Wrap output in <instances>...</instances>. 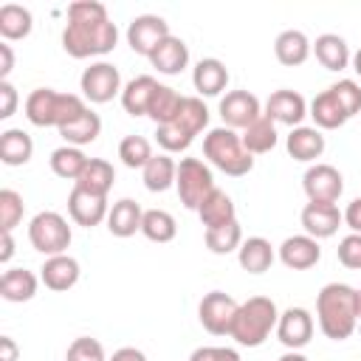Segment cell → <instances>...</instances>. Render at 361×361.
I'll use <instances>...</instances> for the list:
<instances>
[{"instance_id": "6da1fadb", "label": "cell", "mask_w": 361, "mask_h": 361, "mask_svg": "<svg viewBox=\"0 0 361 361\" xmlns=\"http://www.w3.org/2000/svg\"><path fill=\"white\" fill-rule=\"evenodd\" d=\"M118 42V28L110 23L107 8L96 0H76L68 6V25L62 31V48L73 59L110 54Z\"/></svg>"}, {"instance_id": "7a4b0ae2", "label": "cell", "mask_w": 361, "mask_h": 361, "mask_svg": "<svg viewBox=\"0 0 361 361\" xmlns=\"http://www.w3.org/2000/svg\"><path fill=\"white\" fill-rule=\"evenodd\" d=\"M316 316L319 327L327 338L344 341L353 336L358 316H355V288L344 282H330L316 296Z\"/></svg>"}, {"instance_id": "3957f363", "label": "cell", "mask_w": 361, "mask_h": 361, "mask_svg": "<svg viewBox=\"0 0 361 361\" xmlns=\"http://www.w3.org/2000/svg\"><path fill=\"white\" fill-rule=\"evenodd\" d=\"M276 322H279V310H276L274 299L251 296V299H245L240 305L228 336L240 347H259L271 336V330H276Z\"/></svg>"}, {"instance_id": "277c9868", "label": "cell", "mask_w": 361, "mask_h": 361, "mask_svg": "<svg viewBox=\"0 0 361 361\" xmlns=\"http://www.w3.org/2000/svg\"><path fill=\"white\" fill-rule=\"evenodd\" d=\"M203 155L226 175L240 178L254 169V155L243 147V138L231 127H214L203 138Z\"/></svg>"}, {"instance_id": "5b68a950", "label": "cell", "mask_w": 361, "mask_h": 361, "mask_svg": "<svg viewBox=\"0 0 361 361\" xmlns=\"http://www.w3.org/2000/svg\"><path fill=\"white\" fill-rule=\"evenodd\" d=\"M28 240H31V245L39 254L56 257V254H65L68 251L73 234H71L68 220L59 212H39L28 223Z\"/></svg>"}, {"instance_id": "8992f818", "label": "cell", "mask_w": 361, "mask_h": 361, "mask_svg": "<svg viewBox=\"0 0 361 361\" xmlns=\"http://www.w3.org/2000/svg\"><path fill=\"white\" fill-rule=\"evenodd\" d=\"M175 189L178 197L186 209L197 212V206L212 195L214 189V178L212 169L200 161V158H180L178 164V175H175Z\"/></svg>"}, {"instance_id": "52a82bcc", "label": "cell", "mask_w": 361, "mask_h": 361, "mask_svg": "<svg viewBox=\"0 0 361 361\" xmlns=\"http://www.w3.org/2000/svg\"><path fill=\"white\" fill-rule=\"evenodd\" d=\"M237 310H240V305L234 302V296H228V293H223V290H212V293H206V296L200 299V305H197V319H200V324H203L212 336H228Z\"/></svg>"}, {"instance_id": "ba28073f", "label": "cell", "mask_w": 361, "mask_h": 361, "mask_svg": "<svg viewBox=\"0 0 361 361\" xmlns=\"http://www.w3.org/2000/svg\"><path fill=\"white\" fill-rule=\"evenodd\" d=\"M79 85H82L85 99L93 102V104H104V102H110L116 93L124 90V87H121L118 68L110 65V62H93L90 68H85Z\"/></svg>"}, {"instance_id": "9c48e42d", "label": "cell", "mask_w": 361, "mask_h": 361, "mask_svg": "<svg viewBox=\"0 0 361 361\" xmlns=\"http://www.w3.org/2000/svg\"><path fill=\"white\" fill-rule=\"evenodd\" d=\"M166 37H169V23L158 14H138L127 25V45L141 56H152V51Z\"/></svg>"}, {"instance_id": "30bf717a", "label": "cell", "mask_w": 361, "mask_h": 361, "mask_svg": "<svg viewBox=\"0 0 361 361\" xmlns=\"http://www.w3.org/2000/svg\"><path fill=\"white\" fill-rule=\"evenodd\" d=\"M302 186H305V195L310 197V203H336L344 192V178L330 164H313L305 172Z\"/></svg>"}, {"instance_id": "8fae6325", "label": "cell", "mask_w": 361, "mask_h": 361, "mask_svg": "<svg viewBox=\"0 0 361 361\" xmlns=\"http://www.w3.org/2000/svg\"><path fill=\"white\" fill-rule=\"evenodd\" d=\"M262 116L259 99L248 90H231L220 99V118L226 121V127L231 130H245L251 127L257 118Z\"/></svg>"}, {"instance_id": "7c38bea8", "label": "cell", "mask_w": 361, "mask_h": 361, "mask_svg": "<svg viewBox=\"0 0 361 361\" xmlns=\"http://www.w3.org/2000/svg\"><path fill=\"white\" fill-rule=\"evenodd\" d=\"M276 338L288 350H302L313 338V316L305 307H288L279 313L276 322Z\"/></svg>"}, {"instance_id": "4fadbf2b", "label": "cell", "mask_w": 361, "mask_h": 361, "mask_svg": "<svg viewBox=\"0 0 361 361\" xmlns=\"http://www.w3.org/2000/svg\"><path fill=\"white\" fill-rule=\"evenodd\" d=\"M265 116L274 124L302 127V118L307 116V102L296 90H274L265 102Z\"/></svg>"}, {"instance_id": "5bb4252c", "label": "cell", "mask_w": 361, "mask_h": 361, "mask_svg": "<svg viewBox=\"0 0 361 361\" xmlns=\"http://www.w3.org/2000/svg\"><path fill=\"white\" fill-rule=\"evenodd\" d=\"M68 212H71V220L76 226L93 228L102 220H107L110 209H107V197H99V195H90V192L73 186L71 195H68Z\"/></svg>"}, {"instance_id": "9a60e30c", "label": "cell", "mask_w": 361, "mask_h": 361, "mask_svg": "<svg viewBox=\"0 0 361 361\" xmlns=\"http://www.w3.org/2000/svg\"><path fill=\"white\" fill-rule=\"evenodd\" d=\"M344 214L338 212L336 203H307L302 209V226H305V234L313 237V240H324V237H333L341 226Z\"/></svg>"}, {"instance_id": "2e32d148", "label": "cell", "mask_w": 361, "mask_h": 361, "mask_svg": "<svg viewBox=\"0 0 361 361\" xmlns=\"http://www.w3.org/2000/svg\"><path fill=\"white\" fill-rule=\"evenodd\" d=\"M279 259L290 271H307L322 259L319 240H313L307 234H293L279 245Z\"/></svg>"}, {"instance_id": "e0dca14e", "label": "cell", "mask_w": 361, "mask_h": 361, "mask_svg": "<svg viewBox=\"0 0 361 361\" xmlns=\"http://www.w3.org/2000/svg\"><path fill=\"white\" fill-rule=\"evenodd\" d=\"M39 279L48 290H71L76 282H79V262L68 254H56V257H48L45 265L39 268Z\"/></svg>"}, {"instance_id": "ac0fdd59", "label": "cell", "mask_w": 361, "mask_h": 361, "mask_svg": "<svg viewBox=\"0 0 361 361\" xmlns=\"http://www.w3.org/2000/svg\"><path fill=\"white\" fill-rule=\"evenodd\" d=\"M149 62H152V68H155L158 73L175 76V73H180V71L189 65V48H186V42H183L180 37H172V34H169V37L152 51Z\"/></svg>"}, {"instance_id": "d6986e66", "label": "cell", "mask_w": 361, "mask_h": 361, "mask_svg": "<svg viewBox=\"0 0 361 361\" xmlns=\"http://www.w3.org/2000/svg\"><path fill=\"white\" fill-rule=\"evenodd\" d=\"M141 220H144L141 206L133 197H121L107 212V231L113 237H133L135 231H141Z\"/></svg>"}, {"instance_id": "ffe728a7", "label": "cell", "mask_w": 361, "mask_h": 361, "mask_svg": "<svg viewBox=\"0 0 361 361\" xmlns=\"http://www.w3.org/2000/svg\"><path fill=\"white\" fill-rule=\"evenodd\" d=\"M192 85L200 96H217L220 90H226L228 85V71L220 59L209 56V59H200L192 71Z\"/></svg>"}, {"instance_id": "44dd1931", "label": "cell", "mask_w": 361, "mask_h": 361, "mask_svg": "<svg viewBox=\"0 0 361 361\" xmlns=\"http://www.w3.org/2000/svg\"><path fill=\"white\" fill-rule=\"evenodd\" d=\"M285 147L293 161H316L324 152V135L316 127H293L285 138Z\"/></svg>"}, {"instance_id": "7402d4cb", "label": "cell", "mask_w": 361, "mask_h": 361, "mask_svg": "<svg viewBox=\"0 0 361 361\" xmlns=\"http://www.w3.org/2000/svg\"><path fill=\"white\" fill-rule=\"evenodd\" d=\"M155 87H158V82H155L149 73H141V76L130 79V82L124 85V90H121V107H124L130 116H147Z\"/></svg>"}, {"instance_id": "603a6c76", "label": "cell", "mask_w": 361, "mask_h": 361, "mask_svg": "<svg viewBox=\"0 0 361 361\" xmlns=\"http://www.w3.org/2000/svg\"><path fill=\"white\" fill-rule=\"evenodd\" d=\"M274 54L282 65L288 68H296L302 65L307 56H310V39L305 37V31H296V28H288L282 31L276 39H274Z\"/></svg>"}, {"instance_id": "cb8c5ba5", "label": "cell", "mask_w": 361, "mask_h": 361, "mask_svg": "<svg viewBox=\"0 0 361 361\" xmlns=\"http://www.w3.org/2000/svg\"><path fill=\"white\" fill-rule=\"evenodd\" d=\"M113 180H116L113 164H107L104 158H90L87 166L82 169V175L76 178V186L85 189V192H90V195L107 197V192L113 189Z\"/></svg>"}, {"instance_id": "d4e9b609", "label": "cell", "mask_w": 361, "mask_h": 361, "mask_svg": "<svg viewBox=\"0 0 361 361\" xmlns=\"http://www.w3.org/2000/svg\"><path fill=\"white\" fill-rule=\"evenodd\" d=\"M197 217L206 228H217V226H226L231 220H237V212H234V203L231 197L223 192V189H212V195L197 206Z\"/></svg>"}, {"instance_id": "484cf974", "label": "cell", "mask_w": 361, "mask_h": 361, "mask_svg": "<svg viewBox=\"0 0 361 361\" xmlns=\"http://www.w3.org/2000/svg\"><path fill=\"white\" fill-rule=\"evenodd\" d=\"M237 259L240 268L248 274H265L274 265V248L265 237H248L243 240V245L237 248Z\"/></svg>"}, {"instance_id": "4316f807", "label": "cell", "mask_w": 361, "mask_h": 361, "mask_svg": "<svg viewBox=\"0 0 361 361\" xmlns=\"http://www.w3.org/2000/svg\"><path fill=\"white\" fill-rule=\"evenodd\" d=\"M313 54L322 62V68H327V71H344L350 65V59H353L344 37H338V34H322V37H316Z\"/></svg>"}, {"instance_id": "83f0119b", "label": "cell", "mask_w": 361, "mask_h": 361, "mask_svg": "<svg viewBox=\"0 0 361 361\" xmlns=\"http://www.w3.org/2000/svg\"><path fill=\"white\" fill-rule=\"evenodd\" d=\"M34 155V141L25 130H6L0 133V161L6 166H23Z\"/></svg>"}, {"instance_id": "f1b7e54d", "label": "cell", "mask_w": 361, "mask_h": 361, "mask_svg": "<svg viewBox=\"0 0 361 361\" xmlns=\"http://www.w3.org/2000/svg\"><path fill=\"white\" fill-rule=\"evenodd\" d=\"M37 293V276L25 268H8L0 276V296L6 302H28Z\"/></svg>"}, {"instance_id": "f546056e", "label": "cell", "mask_w": 361, "mask_h": 361, "mask_svg": "<svg viewBox=\"0 0 361 361\" xmlns=\"http://www.w3.org/2000/svg\"><path fill=\"white\" fill-rule=\"evenodd\" d=\"M56 90L51 87H37L28 93L25 99V118L34 127H54V116H56Z\"/></svg>"}, {"instance_id": "4dcf8cb0", "label": "cell", "mask_w": 361, "mask_h": 361, "mask_svg": "<svg viewBox=\"0 0 361 361\" xmlns=\"http://www.w3.org/2000/svg\"><path fill=\"white\" fill-rule=\"evenodd\" d=\"M34 28V17L25 6H17V3H6L0 6V37L8 42V39H25Z\"/></svg>"}, {"instance_id": "1f68e13d", "label": "cell", "mask_w": 361, "mask_h": 361, "mask_svg": "<svg viewBox=\"0 0 361 361\" xmlns=\"http://www.w3.org/2000/svg\"><path fill=\"white\" fill-rule=\"evenodd\" d=\"M180 104H183V96H180L175 87H169V85H158L155 93H152V102H149L147 116L161 127V124H169V121L178 118Z\"/></svg>"}, {"instance_id": "d6a6232c", "label": "cell", "mask_w": 361, "mask_h": 361, "mask_svg": "<svg viewBox=\"0 0 361 361\" xmlns=\"http://www.w3.org/2000/svg\"><path fill=\"white\" fill-rule=\"evenodd\" d=\"M243 147L251 152V155H262V152H271L274 147H276V124L262 113L251 127H245L243 130Z\"/></svg>"}, {"instance_id": "836d02e7", "label": "cell", "mask_w": 361, "mask_h": 361, "mask_svg": "<svg viewBox=\"0 0 361 361\" xmlns=\"http://www.w3.org/2000/svg\"><path fill=\"white\" fill-rule=\"evenodd\" d=\"M310 116H313L316 127H322V130H336V127H341V124L347 121V113L341 110V104H338V99L333 96L330 87L322 90V93L310 102Z\"/></svg>"}, {"instance_id": "e575fe53", "label": "cell", "mask_w": 361, "mask_h": 361, "mask_svg": "<svg viewBox=\"0 0 361 361\" xmlns=\"http://www.w3.org/2000/svg\"><path fill=\"white\" fill-rule=\"evenodd\" d=\"M144 172V186L149 192H166L169 186H175V175H178V164L161 152V155H152L149 164L141 169Z\"/></svg>"}, {"instance_id": "d590c367", "label": "cell", "mask_w": 361, "mask_h": 361, "mask_svg": "<svg viewBox=\"0 0 361 361\" xmlns=\"http://www.w3.org/2000/svg\"><path fill=\"white\" fill-rule=\"evenodd\" d=\"M102 133V118L87 107V113H82L76 121L59 127V135L71 144V147H85V144H93Z\"/></svg>"}, {"instance_id": "8d00e7d4", "label": "cell", "mask_w": 361, "mask_h": 361, "mask_svg": "<svg viewBox=\"0 0 361 361\" xmlns=\"http://www.w3.org/2000/svg\"><path fill=\"white\" fill-rule=\"evenodd\" d=\"M87 161L90 158L79 147H71V144H65V147H59V149L51 152V169H54V175H59L65 180H73V183L82 175V169L87 166Z\"/></svg>"}, {"instance_id": "74e56055", "label": "cell", "mask_w": 361, "mask_h": 361, "mask_svg": "<svg viewBox=\"0 0 361 361\" xmlns=\"http://www.w3.org/2000/svg\"><path fill=\"white\" fill-rule=\"evenodd\" d=\"M141 234L152 243H169L175 240L178 234V226H175V217L164 209H149L144 212V220H141Z\"/></svg>"}, {"instance_id": "f35d334b", "label": "cell", "mask_w": 361, "mask_h": 361, "mask_svg": "<svg viewBox=\"0 0 361 361\" xmlns=\"http://www.w3.org/2000/svg\"><path fill=\"white\" fill-rule=\"evenodd\" d=\"M203 240H206V248H209L212 254H231V251H237V248L243 245V228H240L237 220H231V223H226V226L206 228Z\"/></svg>"}, {"instance_id": "ab89813d", "label": "cell", "mask_w": 361, "mask_h": 361, "mask_svg": "<svg viewBox=\"0 0 361 361\" xmlns=\"http://www.w3.org/2000/svg\"><path fill=\"white\" fill-rule=\"evenodd\" d=\"M169 124H172V121H169ZM175 124H180V127L189 130L192 135H197L200 130H206V124H209V107L203 104V99H197V96H183V104H180V113H178Z\"/></svg>"}, {"instance_id": "60d3db41", "label": "cell", "mask_w": 361, "mask_h": 361, "mask_svg": "<svg viewBox=\"0 0 361 361\" xmlns=\"http://www.w3.org/2000/svg\"><path fill=\"white\" fill-rule=\"evenodd\" d=\"M118 158L130 169H144L152 158V147L144 135H124L118 144Z\"/></svg>"}, {"instance_id": "b9f144b4", "label": "cell", "mask_w": 361, "mask_h": 361, "mask_svg": "<svg viewBox=\"0 0 361 361\" xmlns=\"http://www.w3.org/2000/svg\"><path fill=\"white\" fill-rule=\"evenodd\" d=\"M155 141L164 147V152H180V149H186L195 141V135L189 130H183L180 124L172 121V124H161L155 130Z\"/></svg>"}, {"instance_id": "7bdbcfd3", "label": "cell", "mask_w": 361, "mask_h": 361, "mask_svg": "<svg viewBox=\"0 0 361 361\" xmlns=\"http://www.w3.org/2000/svg\"><path fill=\"white\" fill-rule=\"evenodd\" d=\"M23 197L14 189H0V231H11L23 220Z\"/></svg>"}, {"instance_id": "ee69618b", "label": "cell", "mask_w": 361, "mask_h": 361, "mask_svg": "<svg viewBox=\"0 0 361 361\" xmlns=\"http://www.w3.org/2000/svg\"><path fill=\"white\" fill-rule=\"evenodd\" d=\"M333 96L338 99L341 110L347 113V118H353L355 113H361V85L353 79H338L336 85H330Z\"/></svg>"}, {"instance_id": "f6af8a7d", "label": "cell", "mask_w": 361, "mask_h": 361, "mask_svg": "<svg viewBox=\"0 0 361 361\" xmlns=\"http://www.w3.org/2000/svg\"><path fill=\"white\" fill-rule=\"evenodd\" d=\"M65 361H104V347L90 336H79L71 341Z\"/></svg>"}, {"instance_id": "bcb514c9", "label": "cell", "mask_w": 361, "mask_h": 361, "mask_svg": "<svg viewBox=\"0 0 361 361\" xmlns=\"http://www.w3.org/2000/svg\"><path fill=\"white\" fill-rule=\"evenodd\" d=\"M338 262L344 268L361 271V234H347L338 243Z\"/></svg>"}, {"instance_id": "7dc6e473", "label": "cell", "mask_w": 361, "mask_h": 361, "mask_svg": "<svg viewBox=\"0 0 361 361\" xmlns=\"http://www.w3.org/2000/svg\"><path fill=\"white\" fill-rule=\"evenodd\" d=\"M189 361H240V353L231 347H197Z\"/></svg>"}, {"instance_id": "c3c4849f", "label": "cell", "mask_w": 361, "mask_h": 361, "mask_svg": "<svg viewBox=\"0 0 361 361\" xmlns=\"http://www.w3.org/2000/svg\"><path fill=\"white\" fill-rule=\"evenodd\" d=\"M17 110V87L11 82H0V118H11Z\"/></svg>"}, {"instance_id": "681fc988", "label": "cell", "mask_w": 361, "mask_h": 361, "mask_svg": "<svg viewBox=\"0 0 361 361\" xmlns=\"http://www.w3.org/2000/svg\"><path fill=\"white\" fill-rule=\"evenodd\" d=\"M344 223L353 228V234H361V197L350 200V206L344 209Z\"/></svg>"}, {"instance_id": "f907efd6", "label": "cell", "mask_w": 361, "mask_h": 361, "mask_svg": "<svg viewBox=\"0 0 361 361\" xmlns=\"http://www.w3.org/2000/svg\"><path fill=\"white\" fill-rule=\"evenodd\" d=\"M11 68H14V51L8 42H0V82H8Z\"/></svg>"}, {"instance_id": "816d5d0a", "label": "cell", "mask_w": 361, "mask_h": 361, "mask_svg": "<svg viewBox=\"0 0 361 361\" xmlns=\"http://www.w3.org/2000/svg\"><path fill=\"white\" fill-rule=\"evenodd\" d=\"M110 361H147V355L141 350H135V347H121V350L113 353Z\"/></svg>"}, {"instance_id": "f5cc1de1", "label": "cell", "mask_w": 361, "mask_h": 361, "mask_svg": "<svg viewBox=\"0 0 361 361\" xmlns=\"http://www.w3.org/2000/svg\"><path fill=\"white\" fill-rule=\"evenodd\" d=\"M17 344H14V338H8V336H3L0 338V361H17Z\"/></svg>"}, {"instance_id": "db71d44e", "label": "cell", "mask_w": 361, "mask_h": 361, "mask_svg": "<svg viewBox=\"0 0 361 361\" xmlns=\"http://www.w3.org/2000/svg\"><path fill=\"white\" fill-rule=\"evenodd\" d=\"M14 257V237L11 231H3V240H0V262H8Z\"/></svg>"}, {"instance_id": "11a10c76", "label": "cell", "mask_w": 361, "mask_h": 361, "mask_svg": "<svg viewBox=\"0 0 361 361\" xmlns=\"http://www.w3.org/2000/svg\"><path fill=\"white\" fill-rule=\"evenodd\" d=\"M276 361H307V358H305L302 353H296V350H288V353H285V355H279Z\"/></svg>"}, {"instance_id": "9f6ffc18", "label": "cell", "mask_w": 361, "mask_h": 361, "mask_svg": "<svg viewBox=\"0 0 361 361\" xmlns=\"http://www.w3.org/2000/svg\"><path fill=\"white\" fill-rule=\"evenodd\" d=\"M353 71H355V73L361 76V48H358V51L353 54Z\"/></svg>"}, {"instance_id": "6f0895ef", "label": "cell", "mask_w": 361, "mask_h": 361, "mask_svg": "<svg viewBox=\"0 0 361 361\" xmlns=\"http://www.w3.org/2000/svg\"><path fill=\"white\" fill-rule=\"evenodd\" d=\"M355 316L361 322V290H355Z\"/></svg>"}]
</instances>
